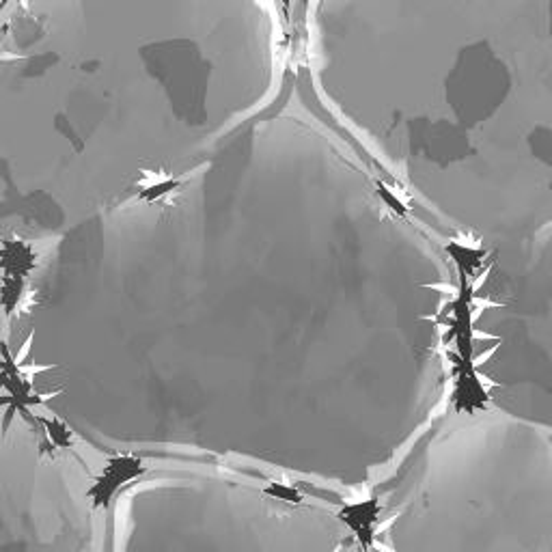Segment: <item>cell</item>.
I'll use <instances>...</instances> for the list:
<instances>
[{"mask_svg": "<svg viewBox=\"0 0 552 552\" xmlns=\"http://www.w3.org/2000/svg\"><path fill=\"white\" fill-rule=\"evenodd\" d=\"M37 265V253L24 240H5L0 246V272H3V287H0V304L5 313L11 315L20 304L24 294V283Z\"/></svg>", "mask_w": 552, "mask_h": 552, "instance_id": "1", "label": "cell"}, {"mask_svg": "<svg viewBox=\"0 0 552 552\" xmlns=\"http://www.w3.org/2000/svg\"><path fill=\"white\" fill-rule=\"evenodd\" d=\"M145 470H147L145 462L132 455V453H119V455L108 457L100 477H95L91 488L86 490V498L91 500V507L108 509L112 498L117 496V492L129 485L134 479L145 475Z\"/></svg>", "mask_w": 552, "mask_h": 552, "instance_id": "2", "label": "cell"}, {"mask_svg": "<svg viewBox=\"0 0 552 552\" xmlns=\"http://www.w3.org/2000/svg\"><path fill=\"white\" fill-rule=\"evenodd\" d=\"M490 393L483 378L479 376L475 360H455L453 380V408L464 414H475L488 408Z\"/></svg>", "mask_w": 552, "mask_h": 552, "instance_id": "3", "label": "cell"}, {"mask_svg": "<svg viewBox=\"0 0 552 552\" xmlns=\"http://www.w3.org/2000/svg\"><path fill=\"white\" fill-rule=\"evenodd\" d=\"M380 514H382L380 500L376 496H369V498L343 502L339 507L337 518L354 533L356 541L367 550L373 546V539H376V524L380 520Z\"/></svg>", "mask_w": 552, "mask_h": 552, "instance_id": "4", "label": "cell"}, {"mask_svg": "<svg viewBox=\"0 0 552 552\" xmlns=\"http://www.w3.org/2000/svg\"><path fill=\"white\" fill-rule=\"evenodd\" d=\"M183 186L181 177L153 173V170H141V179L136 186V201H143L147 205L164 201L173 192H177Z\"/></svg>", "mask_w": 552, "mask_h": 552, "instance_id": "5", "label": "cell"}, {"mask_svg": "<svg viewBox=\"0 0 552 552\" xmlns=\"http://www.w3.org/2000/svg\"><path fill=\"white\" fill-rule=\"evenodd\" d=\"M444 250L451 261L457 265V272L468 276V279L477 274V270L483 265L485 257H488V250L485 248L477 246V244H466V242H462V240H449Z\"/></svg>", "mask_w": 552, "mask_h": 552, "instance_id": "6", "label": "cell"}, {"mask_svg": "<svg viewBox=\"0 0 552 552\" xmlns=\"http://www.w3.org/2000/svg\"><path fill=\"white\" fill-rule=\"evenodd\" d=\"M263 494L267 498L287 502V505H302L304 502V494L300 492L294 483H287V481H270L263 488Z\"/></svg>", "mask_w": 552, "mask_h": 552, "instance_id": "7", "label": "cell"}, {"mask_svg": "<svg viewBox=\"0 0 552 552\" xmlns=\"http://www.w3.org/2000/svg\"><path fill=\"white\" fill-rule=\"evenodd\" d=\"M39 423H43L45 438L50 440L52 449H67L71 446V429L59 419H39Z\"/></svg>", "mask_w": 552, "mask_h": 552, "instance_id": "8", "label": "cell"}, {"mask_svg": "<svg viewBox=\"0 0 552 552\" xmlns=\"http://www.w3.org/2000/svg\"><path fill=\"white\" fill-rule=\"evenodd\" d=\"M376 192H378L380 201H382L393 214H397V216H408V212H410L408 205H405V203H403L399 197H397L393 188H388L386 183L378 181V183H376Z\"/></svg>", "mask_w": 552, "mask_h": 552, "instance_id": "9", "label": "cell"}]
</instances>
